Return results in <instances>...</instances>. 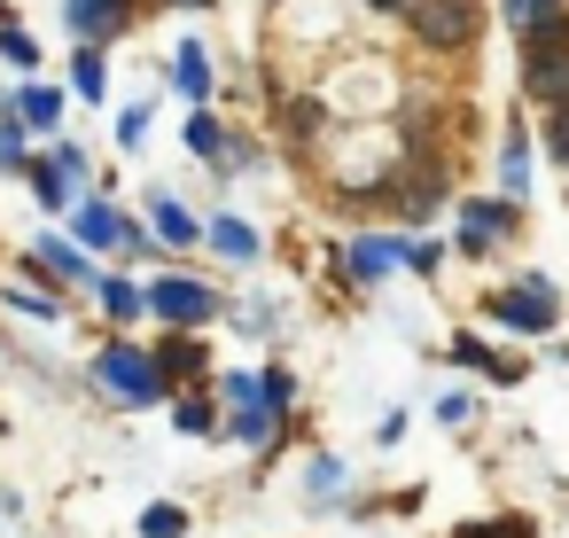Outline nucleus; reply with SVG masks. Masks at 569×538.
<instances>
[{"mask_svg":"<svg viewBox=\"0 0 569 538\" xmlns=\"http://www.w3.org/2000/svg\"><path fill=\"white\" fill-rule=\"evenodd\" d=\"M522 79H530V94L538 102H569V17L553 9L546 24H530V56H522Z\"/></svg>","mask_w":569,"mask_h":538,"instance_id":"nucleus-1","label":"nucleus"},{"mask_svg":"<svg viewBox=\"0 0 569 538\" xmlns=\"http://www.w3.org/2000/svg\"><path fill=\"white\" fill-rule=\"evenodd\" d=\"M102 382H110V390H126L133 406H149V398H164V382H157V367H149V359H141L133 343H110V351H102Z\"/></svg>","mask_w":569,"mask_h":538,"instance_id":"nucleus-2","label":"nucleus"},{"mask_svg":"<svg viewBox=\"0 0 569 538\" xmlns=\"http://www.w3.org/2000/svg\"><path fill=\"white\" fill-rule=\"evenodd\" d=\"M413 24H421V40H429V48H460V40L476 32V9H468V0H421Z\"/></svg>","mask_w":569,"mask_h":538,"instance_id":"nucleus-3","label":"nucleus"},{"mask_svg":"<svg viewBox=\"0 0 569 538\" xmlns=\"http://www.w3.org/2000/svg\"><path fill=\"white\" fill-rule=\"evenodd\" d=\"M141 305H149V312H164V320H180V328H188V320H203V312H211V297H203V289H196V281H157V289H149V297H141Z\"/></svg>","mask_w":569,"mask_h":538,"instance_id":"nucleus-4","label":"nucleus"},{"mask_svg":"<svg viewBox=\"0 0 569 538\" xmlns=\"http://www.w3.org/2000/svg\"><path fill=\"white\" fill-rule=\"evenodd\" d=\"M491 312H499V320H515V328H530V336H538V328H553V297H546L538 281H522V289H507V297H499Z\"/></svg>","mask_w":569,"mask_h":538,"instance_id":"nucleus-5","label":"nucleus"},{"mask_svg":"<svg viewBox=\"0 0 569 538\" xmlns=\"http://www.w3.org/2000/svg\"><path fill=\"white\" fill-rule=\"evenodd\" d=\"M118 17H126V0H71V32H87V40L118 32Z\"/></svg>","mask_w":569,"mask_h":538,"instance_id":"nucleus-6","label":"nucleus"},{"mask_svg":"<svg viewBox=\"0 0 569 538\" xmlns=\"http://www.w3.org/2000/svg\"><path fill=\"white\" fill-rule=\"evenodd\" d=\"M40 266H56V281H94V273H87V258H79V250H63V242H40Z\"/></svg>","mask_w":569,"mask_h":538,"instance_id":"nucleus-7","label":"nucleus"},{"mask_svg":"<svg viewBox=\"0 0 569 538\" xmlns=\"http://www.w3.org/2000/svg\"><path fill=\"white\" fill-rule=\"evenodd\" d=\"M149 367H157V382H164V375H188V367H203V351H196L188 336H172V343H164V359H149Z\"/></svg>","mask_w":569,"mask_h":538,"instance_id":"nucleus-8","label":"nucleus"},{"mask_svg":"<svg viewBox=\"0 0 569 538\" xmlns=\"http://www.w3.org/2000/svg\"><path fill=\"white\" fill-rule=\"evenodd\" d=\"M180 94H211V63H203V48H180Z\"/></svg>","mask_w":569,"mask_h":538,"instance_id":"nucleus-9","label":"nucleus"},{"mask_svg":"<svg viewBox=\"0 0 569 538\" xmlns=\"http://www.w3.org/2000/svg\"><path fill=\"white\" fill-rule=\"evenodd\" d=\"M157 235H164V242H196V219H188L180 203H157Z\"/></svg>","mask_w":569,"mask_h":538,"instance_id":"nucleus-10","label":"nucleus"},{"mask_svg":"<svg viewBox=\"0 0 569 538\" xmlns=\"http://www.w3.org/2000/svg\"><path fill=\"white\" fill-rule=\"evenodd\" d=\"M102 305H110V320H133L141 312V289L133 281H102Z\"/></svg>","mask_w":569,"mask_h":538,"instance_id":"nucleus-11","label":"nucleus"},{"mask_svg":"<svg viewBox=\"0 0 569 538\" xmlns=\"http://www.w3.org/2000/svg\"><path fill=\"white\" fill-rule=\"evenodd\" d=\"M499 227H507L499 203H468V242H483V235H499Z\"/></svg>","mask_w":569,"mask_h":538,"instance_id":"nucleus-12","label":"nucleus"},{"mask_svg":"<svg viewBox=\"0 0 569 538\" xmlns=\"http://www.w3.org/2000/svg\"><path fill=\"white\" fill-rule=\"evenodd\" d=\"M351 266H359V281H375V273L390 266V242H359V250H351Z\"/></svg>","mask_w":569,"mask_h":538,"instance_id":"nucleus-13","label":"nucleus"},{"mask_svg":"<svg viewBox=\"0 0 569 538\" xmlns=\"http://www.w3.org/2000/svg\"><path fill=\"white\" fill-rule=\"evenodd\" d=\"M180 522H188L180 507H149V515H141V530H149V538H180Z\"/></svg>","mask_w":569,"mask_h":538,"instance_id":"nucleus-14","label":"nucleus"},{"mask_svg":"<svg viewBox=\"0 0 569 538\" xmlns=\"http://www.w3.org/2000/svg\"><path fill=\"white\" fill-rule=\"evenodd\" d=\"M56 110H63V102H56L48 87H32V94H24V118H32V126H56Z\"/></svg>","mask_w":569,"mask_h":538,"instance_id":"nucleus-15","label":"nucleus"},{"mask_svg":"<svg viewBox=\"0 0 569 538\" xmlns=\"http://www.w3.org/2000/svg\"><path fill=\"white\" fill-rule=\"evenodd\" d=\"M79 235H87V242H118V219H110V211H102V203H94V211H87V219H79Z\"/></svg>","mask_w":569,"mask_h":538,"instance_id":"nucleus-16","label":"nucleus"},{"mask_svg":"<svg viewBox=\"0 0 569 538\" xmlns=\"http://www.w3.org/2000/svg\"><path fill=\"white\" fill-rule=\"evenodd\" d=\"M211 242H219V250H227V258H250V235H242V227H234V219H219V227H211Z\"/></svg>","mask_w":569,"mask_h":538,"instance_id":"nucleus-17","label":"nucleus"},{"mask_svg":"<svg viewBox=\"0 0 569 538\" xmlns=\"http://www.w3.org/2000/svg\"><path fill=\"white\" fill-rule=\"evenodd\" d=\"M507 17L530 32V24H546V17H553V0H507Z\"/></svg>","mask_w":569,"mask_h":538,"instance_id":"nucleus-18","label":"nucleus"},{"mask_svg":"<svg viewBox=\"0 0 569 538\" xmlns=\"http://www.w3.org/2000/svg\"><path fill=\"white\" fill-rule=\"evenodd\" d=\"M460 538H538L530 522H476V530H460Z\"/></svg>","mask_w":569,"mask_h":538,"instance_id":"nucleus-19","label":"nucleus"},{"mask_svg":"<svg viewBox=\"0 0 569 538\" xmlns=\"http://www.w3.org/2000/svg\"><path fill=\"white\" fill-rule=\"evenodd\" d=\"M188 149H196V157H211V149H219V126H211V118H196V126H188Z\"/></svg>","mask_w":569,"mask_h":538,"instance_id":"nucleus-20","label":"nucleus"},{"mask_svg":"<svg viewBox=\"0 0 569 538\" xmlns=\"http://www.w3.org/2000/svg\"><path fill=\"white\" fill-rule=\"evenodd\" d=\"M273 429H281V414H273V406H266V414H242V437H273Z\"/></svg>","mask_w":569,"mask_h":538,"instance_id":"nucleus-21","label":"nucleus"},{"mask_svg":"<svg viewBox=\"0 0 569 538\" xmlns=\"http://www.w3.org/2000/svg\"><path fill=\"white\" fill-rule=\"evenodd\" d=\"M553 157H561V165H569V102H561V110H553Z\"/></svg>","mask_w":569,"mask_h":538,"instance_id":"nucleus-22","label":"nucleus"}]
</instances>
